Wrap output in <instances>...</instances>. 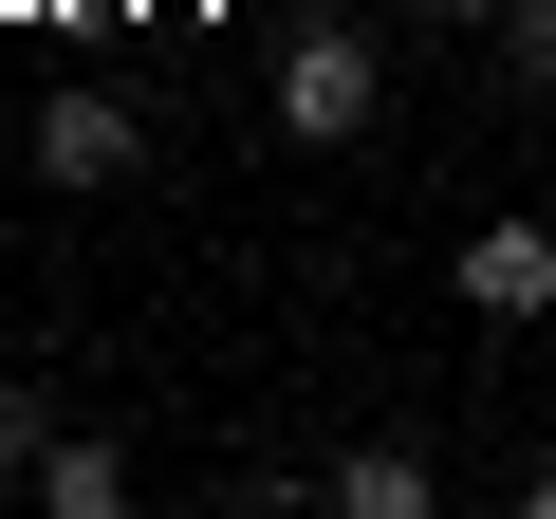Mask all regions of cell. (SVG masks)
I'll list each match as a JSON object with an SVG mask.
<instances>
[{
  "label": "cell",
  "instance_id": "1",
  "mask_svg": "<svg viewBox=\"0 0 556 519\" xmlns=\"http://www.w3.org/2000/svg\"><path fill=\"white\" fill-rule=\"evenodd\" d=\"M260 112H278V149H353V130L390 112V56H371L353 20H298V38H278V93H260Z\"/></svg>",
  "mask_w": 556,
  "mask_h": 519
},
{
  "label": "cell",
  "instance_id": "2",
  "mask_svg": "<svg viewBox=\"0 0 556 519\" xmlns=\"http://www.w3.org/2000/svg\"><path fill=\"white\" fill-rule=\"evenodd\" d=\"M445 298H464L482 334H538V316H556V223H519V204L464 223V241H445Z\"/></svg>",
  "mask_w": 556,
  "mask_h": 519
},
{
  "label": "cell",
  "instance_id": "3",
  "mask_svg": "<svg viewBox=\"0 0 556 519\" xmlns=\"http://www.w3.org/2000/svg\"><path fill=\"white\" fill-rule=\"evenodd\" d=\"M130 167H149V112H130V93H38V186L93 204V186H130Z\"/></svg>",
  "mask_w": 556,
  "mask_h": 519
},
{
  "label": "cell",
  "instance_id": "4",
  "mask_svg": "<svg viewBox=\"0 0 556 519\" xmlns=\"http://www.w3.org/2000/svg\"><path fill=\"white\" fill-rule=\"evenodd\" d=\"M316 501H334V519H427V501H445V464H427V445H334V464H316Z\"/></svg>",
  "mask_w": 556,
  "mask_h": 519
},
{
  "label": "cell",
  "instance_id": "5",
  "mask_svg": "<svg viewBox=\"0 0 556 519\" xmlns=\"http://www.w3.org/2000/svg\"><path fill=\"white\" fill-rule=\"evenodd\" d=\"M38 519H130V445L112 427H56L38 445Z\"/></svg>",
  "mask_w": 556,
  "mask_h": 519
},
{
  "label": "cell",
  "instance_id": "6",
  "mask_svg": "<svg viewBox=\"0 0 556 519\" xmlns=\"http://www.w3.org/2000/svg\"><path fill=\"white\" fill-rule=\"evenodd\" d=\"M501 75H519V93H556V0H501Z\"/></svg>",
  "mask_w": 556,
  "mask_h": 519
},
{
  "label": "cell",
  "instance_id": "7",
  "mask_svg": "<svg viewBox=\"0 0 556 519\" xmlns=\"http://www.w3.org/2000/svg\"><path fill=\"white\" fill-rule=\"evenodd\" d=\"M408 20H427V38H501V0H408Z\"/></svg>",
  "mask_w": 556,
  "mask_h": 519
},
{
  "label": "cell",
  "instance_id": "8",
  "mask_svg": "<svg viewBox=\"0 0 556 519\" xmlns=\"http://www.w3.org/2000/svg\"><path fill=\"white\" fill-rule=\"evenodd\" d=\"M0 501H38V482H20V445H0Z\"/></svg>",
  "mask_w": 556,
  "mask_h": 519
}]
</instances>
